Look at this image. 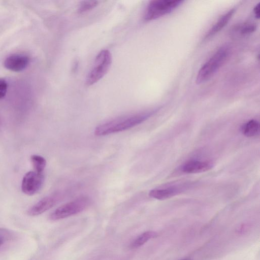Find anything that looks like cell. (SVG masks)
<instances>
[{"instance_id": "obj_1", "label": "cell", "mask_w": 260, "mask_h": 260, "mask_svg": "<svg viewBox=\"0 0 260 260\" xmlns=\"http://www.w3.org/2000/svg\"><path fill=\"white\" fill-rule=\"evenodd\" d=\"M157 111L155 109L109 120L96 126L94 135L103 136L128 129L145 121Z\"/></svg>"}, {"instance_id": "obj_2", "label": "cell", "mask_w": 260, "mask_h": 260, "mask_svg": "<svg viewBox=\"0 0 260 260\" xmlns=\"http://www.w3.org/2000/svg\"><path fill=\"white\" fill-rule=\"evenodd\" d=\"M230 52L227 45L220 47L214 54L202 66L196 78V83L201 84L209 79L222 66Z\"/></svg>"}, {"instance_id": "obj_3", "label": "cell", "mask_w": 260, "mask_h": 260, "mask_svg": "<svg viewBox=\"0 0 260 260\" xmlns=\"http://www.w3.org/2000/svg\"><path fill=\"white\" fill-rule=\"evenodd\" d=\"M112 63V55L109 50L104 49L96 56L92 67L88 74L86 84L92 85L100 80L108 72Z\"/></svg>"}, {"instance_id": "obj_4", "label": "cell", "mask_w": 260, "mask_h": 260, "mask_svg": "<svg viewBox=\"0 0 260 260\" xmlns=\"http://www.w3.org/2000/svg\"><path fill=\"white\" fill-rule=\"evenodd\" d=\"M90 202L88 197H80L56 208L51 213L49 218L52 220H57L78 214L87 208Z\"/></svg>"}, {"instance_id": "obj_5", "label": "cell", "mask_w": 260, "mask_h": 260, "mask_svg": "<svg viewBox=\"0 0 260 260\" xmlns=\"http://www.w3.org/2000/svg\"><path fill=\"white\" fill-rule=\"evenodd\" d=\"M183 1L155 0L150 2L144 15V19L150 21L163 16L175 9Z\"/></svg>"}, {"instance_id": "obj_6", "label": "cell", "mask_w": 260, "mask_h": 260, "mask_svg": "<svg viewBox=\"0 0 260 260\" xmlns=\"http://www.w3.org/2000/svg\"><path fill=\"white\" fill-rule=\"evenodd\" d=\"M44 180L43 173H38L35 171L28 172L22 179V191L28 196H32L40 190Z\"/></svg>"}, {"instance_id": "obj_7", "label": "cell", "mask_w": 260, "mask_h": 260, "mask_svg": "<svg viewBox=\"0 0 260 260\" xmlns=\"http://www.w3.org/2000/svg\"><path fill=\"white\" fill-rule=\"evenodd\" d=\"M64 197V192L57 191L52 193L40 200L28 210L27 213L30 216L39 215L48 210L60 201Z\"/></svg>"}, {"instance_id": "obj_8", "label": "cell", "mask_w": 260, "mask_h": 260, "mask_svg": "<svg viewBox=\"0 0 260 260\" xmlns=\"http://www.w3.org/2000/svg\"><path fill=\"white\" fill-rule=\"evenodd\" d=\"M29 62V57L22 54H13L5 59V67L10 71L18 72L25 69Z\"/></svg>"}, {"instance_id": "obj_9", "label": "cell", "mask_w": 260, "mask_h": 260, "mask_svg": "<svg viewBox=\"0 0 260 260\" xmlns=\"http://www.w3.org/2000/svg\"><path fill=\"white\" fill-rule=\"evenodd\" d=\"M212 167L213 164L209 161L191 160L184 164L180 170L185 173H198L208 171Z\"/></svg>"}, {"instance_id": "obj_10", "label": "cell", "mask_w": 260, "mask_h": 260, "mask_svg": "<svg viewBox=\"0 0 260 260\" xmlns=\"http://www.w3.org/2000/svg\"><path fill=\"white\" fill-rule=\"evenodd\" d=\"M236 9L232 8L223 14L216 21V22L209 30L205 36V39H208L220 31L229 22L230 20L235 13Z\"/></svg>"}, {"instance_id": "obj_11", "label": "cell", "mask_w": 260, "mask_h": 260, "mask_svg": "<svg viewBox=\"0 0 260 260\" xmlns=\"http://www.w3.org/2000/svg\"><path fill=\"white\" fill-rule=\"evenodd\" d=\"M180 189L173 186L166 188L154 189L150 191L149 195L152 198L164 200L176 195L180 191Z\"/></svg>"}, {"instance_id": "obj_12", "label": "cell", "mask_w": 260, "mask_h": 260, "mask_svg": "<svg viewBox=\"0 0 260 260\" xmlns=\"http://www.w3.org/2000/svg\"><path fill=\"white\" fill-rule=\"evenodd\" d=\"M241 131L246 137H252L255 136L259 132V122L254 119L250 120L241 126Z\"/></svg>"}, {"instance_id": "obj_13", "label": "cell", "mask_w": 260, "mask_h": 260, "mask_svg": "<svg viewBox=\"0 0 260 260\" xmlns=\"http://www.w3.org/2000/svg\"><path fill=\"white\" fill-rule=\"evenodd\" d=\"M156 236L157 233L155 232L151 231L145 232L136 238L132 243L131 246L132 248L139 247L150 239L154 238Z\"/></svg>"}, {"instance_id": "obj_14", "label": "cell", "mask_w": 260, "mask_h": 260, "mask_svg": "<svg viewBox=\"0 0 260 260\" xmlns=\"http://www.w3.org/2000/svg\"><path fill=\"white\" fill-rule=\"evenodd\" d=\"M30 160L35 171L40 173H43V171L46 165V159L42 156L32 155L30 157Z\"/></svg>"}, {"instance_id": "obj_15", "label": "cell", "mask_w": 260, "mask_h": 260, "mask_svg": "<svg viewBox=\"0 0 260 260\" xmlns=\"http://www.w3.org/2000/svg\"><path fill=\"white\" fill-rule=\"evenodd\" d=\"M98 5V2L96 1H82L78 8V12L79 13H85L92 10Z\"/></svg>"}, {"instance_id": "obj_16", "label": "cell", "mask_w": 260, "mask_h": 260, "mask_svg": "<svg viewBox=\"0 0 260 260\" xmlns=\"http://www.w3.org/2000/svg\"><path fill=\"white\" fill-rule=\"evenodd\" d=\"M240 32L242 35H247L254 31L256 28L255 24L252 23H246L240 26Z\"/></svg>"}, {"instance_id": "obj_17", "label": "cell", "mask_w": 260, "mask_h": 260, "mask_svg": "<svg viewBox=\"0 0 260 260\" xmlns=\"http://www.w3.org/2000/svg\"><path fill=\"white\" fill-rule=\"evenodd\" d=\"M8 88V84L7 81L0 78V100L4 98L7 93Z\"/></svg>"}, {"instance_id": "obj_18", "label": "cell", "mask_w": 260, "mask_h": 260, "mask_svg": "<svg viewBox=\"0 0 260 260\" xmlns=\"http://www.w3.org/2000/svg\"><path fill=\"white\" fill-rule=\"evenodd\" d=\"M253 13L255 18L258 19L259 18V3L254 7Z\"/></svg>"}, {"instance_id": "obj_19", "label": "cell", "mask_w": 260, "mask_h": 260, "mask_svg": "<svg viewBox=\"0 0 260 260\" xmlns=\"http://www.w3.org/2000/svg\"><path fill=\"white\" fill-rule=\"evenodd\" d=\"M3 240L1 238H0V246L3 244Z\"/></svg>"}, {"instance_id": "obj_20", "label": "cell", "mask_w": 260, "mask_h": 260, "mask_svg": "<svg viewBox=\"0 0 260 260\" xmlns=\"http://www.w3.org/2000/svg\"><path fill=\"white\" fill-rule=\"evenodd\" d=\"M183 260H188V259H183Z\"/></svg>"}]
</instances>
